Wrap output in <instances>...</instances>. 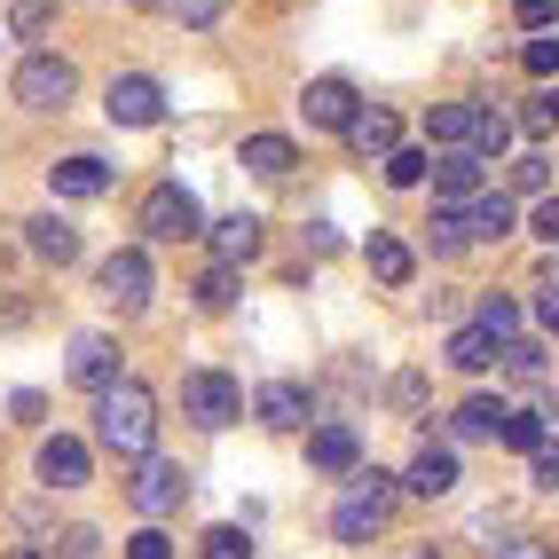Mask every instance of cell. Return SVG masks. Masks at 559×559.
Wrapping results in <instances>:
<instances>
[{"mask_svg":"<svg viewBox=\"0 0 559 559\" xmlns=\"http://www.w3.org/2000/svg\"><path fill=\"white\" fill-rule=\"evenodd\" d=\"M308 465L331 473V480H355L362 473V433L355 426H316L308 433Z\"/></svg>","mask_w":559,"mask_h":559,"instance_id":"7c38bea8","label":"cell"},{"mask_svg":"<svg viewBox=\"0 0 559 559\" xmlns=\"http://www.w3.org/2000/svg\"><path fill=\"white\" fill-rule=\"evenodd\" d=\"M426 166H433L426 151H394V158H386V181H394V190H418V181H426Z\"/></svg>","mask_w":559,"mask_h":559,"instance_id":"8d00e7d4","label":"cell"},{"mask_svg":"<svg viewBox=\"0 0 559 559\" xmlns=\"http://www.w3.org/2000/svg\"><path fill=\"white\" fill-rule=\"evenodd\" d=\"M473 127H480V110H473V103H433V110H426V134H433V142H450V151H465Z\"/></svg>","mask_w":559,"mask_h":559,"instance_id":"cb8c5ba5","label":"cell"},{"mask_svg":"<svg viewBox=\"0 0 559 559\" xmlns=\"http://www.w3.org/2000/svg\"><path fill=\"white\" fill-rule=\"evenodd\" d=\"M355 110H362V103H355V80H340V71L308 80V95H300V119H308V127H340V134H347Z\"/></svg>","mask_w":559,"mask_h":559,"instance_id":"8fae6325","label":"cell"},{"mask_svg":"<svg viewBox=\"0 0 559 559\" xmlns=\"http://www.w3.org/2000/svg\"><path fill=\"white\" fill-rule=\"evenodd\" d=\"M347 151L386 166V158L402 151V119H394V110H379V103H362V110H355V127H347Z\"/></svg>","mask_w":559,"mask_h":559,"instance_id":"5bb4252c","label":"cell"},{"mask_svg":"<svg viewBox=\"0 0 559 559\" xmlns=\"http://www.w3.org/2000/svg\"><path fill=\"white\" fill-rule=\"evenodd\" d=\"M520 134H528V142H544L551 127H559V87H536L528 103H520V119H512Z\"/></svg>","mask_w":559,"mask_h":559,"instance_id":"484cf974","label":"cell"},{"mask_svg":"<svg viewBox=\"0 0 559 559\" xmlns=\"http://www.w3.org/2000/svg\"><path fill=\"white\" fill-rule=\"evenodd\" d=\"M450 433H457V441H497V433H504V402H489V394H473V402H457V418H450Z\"/></svg>","mask_w":559,"mask_h":559,"instance_id":"603a6c76","label":"cell"},{"mask_svg":"<svg viewBox=\"0 0 559 559\" xmlns=\"http://www.w3.org/2000/svg\"><path fill=\"white\" fill-rule=\"evenodd\" d=\"M237 300V269H205L198 276V308H229Z\"/></svg>","mask_w":559,"mask_h":559,"instance_id":"d590c367","label":"cell"},{"mask_svg":"<svg viewBox=\"0 0 559 559\" xmlns=\"http://www.w3.org/2000/svg\"><path fill=\"white\" fill-rule=\"evenodd\" d=\"M103 110H110V127H158L166 119V87L151 80V71H127V80H110Z\"/></svg>","mask_w":559,"mask_h":559,"instance_id":"ba28073f","label":"cell"},{"mask_svg":"<svg viewBox=\"0 0 559 559\" xmlns=\"http://www.w3.org/2000/svg\"><path fill=\"white\" fill-rule=\"evenodd\" d=\"M252 418L276 426V433H300V426H308V386H300V379H269V386L252 394Z\"/></svg>","mask_w":559,"mask_h":559,"instance_id":"9a60e30c","label":"cell"},{"mask_svg":"<svg viewBox=\"0 0 559 559\" xmlns=\"http://www.w3.org/2000/svg\"><path fill=\"white\" fill-rule=\"evenodd\" d=\"M536 316H544V331L559 340V292H544V300H536Z\"/></svg>","mask_w":559,"mask_h":559,"instance_id":"bcb514c9","label":"cell"},{"mask_svg":"<svg viewBox=\"0 0 559 559\" xmlns=\"http://www.w3.org/2000/svg\"><path fill=\"white\" fill-rule=\"evenodd\" d=\"M465 237H473V245L512 237V198H504V190H480V198L465 205Z\"/></svg>","mask_w":559,"mask_h":559,"instance_id":"7402d4cb","label":"cell"},{"mask_svg":"<svg viewBox=\"0 0 559 559\" xmlns=\"http://www.w3.org/2000/svg\"><path fill=\"white\" fill-rule=\"evenodd\" d=\"M402 489H409V497H450V489H457V450H450V441H418Z\"/></svg>","mask_w":559,"mask_h":559,"instance_id":"4fadbf2b","label":"cell"},{"mask_svg":"<svg viewBox=\"0 0 559 559\" xmlns=\"http://www.w3.org/2000/svg\"><path fill=\"white\" fill-rule=\"evenodd\" d=\"M433 198H441V205H473V198H480V158H473V151H450V158L433 166Z\"/></svg>","mask_w":559,"mask_h":559,"instance_id":"ffe728a7","label":"cell"},{"mask_svg":"<svg viewBox=\"0 0 559 559\" xmlns=\"http://www.w3.org/2000/svg\"><path fill=\"white\" fill-rule=\"evenodd\" d=\"M181 32H213L221 16H229V0H174V9H166Z\"/></svg>","mask_w":559,"mask_h":559,"instance_id":"4dcf8cb0","label":"cell"},{"mask_svg":"<svg viewBox=\"0 0 559 559\" xmlns=\"http://www.w3.org/2000/svg\"><path fill=\"white\" fill-rule=\"evenodd\" d=\"M520 63H528L536 80H551V71H559V32H536V40L520 48Z\"/></svg>","mask_w":559,"mask_h":559,"instance_id":"74e56055","label":"cell"},{"mask_svg":"<svg viewBox=\"0 0 559 559\" xmlns=\"http://www.w3.org/2000/svg\"><path fill=\"white\" fill-rule=\"evenodd\" d=\"M95 284H103V300L110 308H151V292H158V276H151V252H142V245H119V252H110L103 260V269H95Z\"/></svg>","mask_w":559,"mask_h":559,"instance_id":"8992f818","label":"cell"},{"mask_svg":"<svg viewBox=\"0 0 559 559\" xmlns=\"http://www.w3.org/2000/svg\"><path fill=\"white\" fill-rule=\"evenodd\" d=\"M528 229H536L544 245H559V198H544V205H536V221H528Z\"/></svg>","mask_w":559,"mask_h":559,"instance_id":"ee69618b","label":"cell"},{"mask_svg":"<svg viewBox=\"0 0 559 559\" xmlns=\"http://www.w3.org/2000/svg\"><path fill=\"white\" fill-rule=\"evenodd\" d=\"M497 362V340H489V331H457V340H450V370H489Z\"/></svg>","mask_w":559,"mask_h":559,"instance_id":"83f0119b","label":"cell"},{"mask_svg":"<svg viewBox=\"0 0 559 559\" xmlns=\"http://www.w3.org/2000/svg\"><path fill=\"white\" fill-rule=\"evenodd\" d=\"M394 520V473H379V465H362L355 480H347V497H340V512H331V536L340 544H370Z\"/></svg>","mask_w":559,"mask_h":559,"instance_id":"7a4b0ae2","label":"cell"},{"mask_svg":"<svg viewBox=\"0 0 559 559\" xmlns=\"http://www.w3.org/2000/svg\"><path fill=\"white\" fill-rule=\"evenodd\" d=\"M528 480L536 489H559V441H544V450L528 457Z\"/></svg>","mask_w":559,"mask_h":559,"instance_id":"60d3db41","label":"cell"},{"mask_svg":"<svg viewBox=\"0 0 559 559\" xmlns=\"http://www.w3.org/2000/svg\"><path fill=\"white\" fill-rule=\"evenodd\" d=\"M205 559H252V536L221 520V528H205Z\"/></svg>","mask_w":559,"mask_h":559,"instance_id":"e575fe53","label":"cell"},{"mask_svg":"<svg viewBox=\"0 0 559 559\" xmlns=\"http://www.w3.org/2000/svg\"><path fill=\"white\" fill-rule=\"evenodd\" d=\"M9 559H40V551H9Z\"/></svg>","mask_w":559,"mask_h":559,"instance_id":"681fc988","label":"cell"},{"mask_svg":"<svg viewBox=\"0 0 559 559\" xmlns=\"http://www.w3.org/2000/svg\"><path fill=\"white\" fill-rule=\"evenodd\" d=\"M252 252H260V213H229V221H213V269H245Z\"/></svg>","mask_w":559,"mask_h":559,"instance_id":"e0dca14e","label":"cell"},{"mask_svg":"<svg viewBox=\"0 0 559 559\" xmlns=\"http://www.w3.org/2000/svg\"><path fill=\"white\" fill-rule=\"evenodd\" d=\"M181 418H198L205 433L237 426L245 418V386L229 379V370H190V379H181Z\"/></svg>","mask_w":559,"mask_h":559,"instance_id":"3957f363","label":"cell"},{"mask_svg":"<svg viewBox=\"0 0 559 559\" xmlns=\"http://www.w3.org/2000/svg\"><path fill=\"white\" fill-rule=\"evenodd\" d=\"M71 386H87V394H110L119 386V340H103V331H80L71 340Z\"/></svg>","mask_w":559,"mask_h":559,"instance_id":"9c48e42d","label":"cell"},{"mask_svg":"<svg viewBox=\"0 0 559 559\" xmlns=\"http://www.w3.org/2000/svg\"><path fill=\"white\" fill-rule=\"evenodd\" d=\"M110 181H119V174H110L103 158H87V151H80V158H56V166H48V190H56V198H103Z\"/></svg>","mask_w":559,"mask_h":559,"instance_id":"2e32d148","label":"cell"},{"mask_svg":"<svg viewBox=\"0 0 559 559\" xmlns=\"http://www.w3.org/2000/svg\"><path fill=\"white\" fill-rule=\"evenodd\" d=\"M473 237H465V213L457 205H433V252H465Z\"/></svg>","mask_w":559,"mask_h":559,"instance_id":"d6a6232c","label":"cell"},{"mask_svg":"<svg viewBox=\"0 0 559 559\" xmlns=\"http://www.w3.org/2000/svg\"><path fill=\"white\" fill-rule=\"evenodd\" d=\"M56 544H63V559H95V551H103V536H95V528H63Z\"/></svg>","mask_w":559,"mask_h":559,"instance_id":"b9f144b4","label":"cell"},{"mask_svg":"<svg viewBox=\"0 0 559 559\" xmlns=\"http://www.w3.org/2000/svg\"><path fill=\"white\" fill-rule=\"evenodd\" d=\"M9 32H16V40H40V32H56V0H16Z\"/></svg>","mask_w":559,"mask_h":559,"instance_id":"f546056e","label":"cell"},{"mask_svg":"<svg viewBox=\"0 0 559 559\" xmlns=\"http://www.w3.org/2000/svg\"><path fill=\"white\" fill-rule=\"evenodd\" d=\"M473 331H489L497 347H512V331H520V300H512V292H489V300H480V316H473Z\"/></svg>","mask_w":559,"mask_h":559,"instance_id":"d4e9b609","label":"cell"},{"mask_svg":"<svg viewBox=\"0 0 559 559\" xmlns=\"http://www.w3.org/2000/svg\"><path fill=\"white\" fill-rule=\"evenodd\" d=\"M127 559H174V536L166 528H134L127 536Z\"/></svg>","mask_w":559,"mask_h":559,"instance_id":"f35d334b","label":"cell"},{"mask_svg":"<svg viewBox=\"0 0 559 559\" xmlns=\"http://www.w3.org/2000/svg\"><path fill=\"white\" fill-rule=\"evenodd\" d=\"M426 402V379H418V370H402V379H394V409H418Z\"/></svg>","mask_w":559,"mask_h":559,"instance_id":"7bdbcfd3","label":"cell"},{"mask_svg":"<svg viewBox=\"0 0 559 559\" xmlns=\"http://www.w3.org/2000/svg\"><path fill=\"white\" fill-rule=\"evenodd\" d=\"M95 441L110 457H151V441H158V394L142 386V379H119L110 394H95Z\"/></svg>","mask_w":559,"mask_h":559,"instance_id":"6da1fadb","label":"cell"},{"mask_svg":"<svg viewBox=\"0 0 559 559\" xmlns=\"http://www.w3.org/2000/svg\"><path fill=\"white\" fill-rule=\"evenodd\" d=\"M142 237H158V245H181V237H205V205L181 190V181H158L151 198H142Z\"/></svg>","mask_w":559,"mask_h":559,"instance_id":"277c9868","label":"cell"},{"mask_svg":"<svg viewBox=\"0 0 559 559\" xmlns=\"http://www.w3.org/2000/svg\"><path fill=\"white\" fill-rule=\"evenodd\" d=\"M245 174H260V181H284L292 166H300V151H292V134H245Z\"/></svg>","mask_w":559,"mask_h":559,"instance_id":"d6986e66","label":"cell"},{"mask_svg":"<svg viewBox=\"0 0 559 559\" xmlns=\"http://www.w3.org/2000/svg\"><path fill=\"white\" fill-rule=\"evenodd\" d=\"M402 559H441V551H402Z\"/></svg>","mask_w":559,"mask_h":559,"instance_id":"c3c4849f","label":"cell"},{"mask_svg":"<svg viewBox=\"0 0 559 559\" xmlns=\"http://www.w3.org/2000/svg\"><path fill=\"white\" fill-rule=\"evenodd\" d=\"M24 245L40 252V260H56V269H63V260H80V229H71L63 213H32L24 221Z\"/></svg>","mask_w":559,"mask_h":559,"instance_id":"ac0fdd59","label":"cell"},{"mask_svg":"<svg viewBox=\"0 0 559 559\" xmlns=\"http://www.w3.org/2000/svg\"><path fill=\"white\" fill-rule=\"evenodd\" d=\"M32 473H40V489H87L95 457H87V441L48 433V441H40V457H32Z\"/></svg>","mask_w":559,"mask_h":559,"instance_id":"30bf717a","label":"cell"},{"mask_svg":"<svg viewBox=\"0 0 559 559\" xmlns=\"http://www.w3.org/2000/svg\"><path fill=\"white\" fill-rule=\"evenodd\" d=\"M71 95H80V71H71L63 56H24L16 63V103L24 110H63Z\"/></svg>","mask_w":559,"mask_h":559,"instance_id":"52a82bcc","label":"cell"},{"mask_svg":"<svg viewBox=\"0 0 559 559\" xmlns=\"http://www.w3.org/2000/svg\"><path fill=\"white\" fill-rule=\"evenodd\" d=\"M134 9H174V0H134Z\"/></svg>","mask_w":559,"mask_h":559,"instance_id":"7dc6e473","label":"cell"},{"mask_svg":"<svg viewBox=\"0 0 559 559\" xmlns=\"http://www.w3.org/2000/svg\"><path fill=\"white\" fill-rule=\"evenodd\" d=\"M512 16L528 24V32H551L559 24V0H512Z\"/></svg>","mask_w":559,"mask_h":559,"instance_id":"ab89813d","label":"cell"},{"mask_svg":"<svg viewBox=\"0 0 559 559\" xmlns=\"http://www.w3.org/2000/svg\"><path fill=\"white\" fill-rule=\"evenodd\" d=\"M504 142H512V119H504V110H480V127H473V158H480V166L504 158Z\"/></svg>","mask_w":559,"mask_h":559,"instance_id":"f1b7e54d","label":"cell"},{"mask_svg":"<svg viewBox=\"0 0 559 559\" xmlns=\"http://www.w3.org/2000/svg\"><path fill=\"white\" fill-rule=\"evenodd\" d=\"M497 362L512 370V379H544V347H536V340H512V347H497Z\"/></svg>","mask_w":559,"mask_h":559,"instance_id":"836d02e7","label":"cell"},{"mask_svg":"<svg viewBox=\"0 0 559 559\" xmlns=\"http://www.w3.org/2000/svg\"><path fill=\"white\" fill-rule=\"evenodd\" d=\"M512 190H520V198H536V190H551V158H544V151H528V158H512Z\"/></svg>","mask_w":559,"mask_h":559,"instance_id":"1f68e13d","label":"cell"},{"mask_svg":"<svg viewBox=\"0 0 559 559\" xmlns=\"http://www.w3.org/2000/svg\"><path fill=\"white\" fill-rule=\"evenodd\" d=\"M497 441H504V450H528V457H536L544 441H551V433H544V409H504V433H497Z\"/></svg>","mask_w":559,"mask_h":559,"instance_id":"4316f807","label":"cell"},{"mask_svg":"<svg viewBox=\"0 0 559 559\" xmlns=\"http://www.w3.org/2000/svg\"><path fill=\"white\" fill-rule=\"evenodd\" d=\"M362 260H370V276H379V284H409V276H418V260H409V245L402 237H386V229H370V245H362Z\"/></svg>","mask_w":559,"mask_h":559,"instance_id":"44dd1931","label":"cell"},{"mask_svg":"<svg viewBox=\"0 0 559 559\" xmlns=\"http://www.w3.org/2000/svg\"><path fill=\"white\" fill-rule=\"evenodd\" d=\"M497 559H551L544 536H520V544H497Z\"/></svg>","mask_w":559,"mask_h":559,"instance_id":"f6af8a7d","label":"cell"},{"mask_svg":"<svg viewBox=\"0 0 559 559\" xmlns=\"http://www.w3.org/2000/svg\"><path fill=\"white\" fill-rule=\"evenodd\" d=\"M127 504H134V512L158 528L166 512H181V504H190V473H181L174 457H142V465H134V480H127Z\"/></svg>","mask_w":559,"mask_h":559,"instance_id":"5b68a950","label":"cell"}]
</instances>
